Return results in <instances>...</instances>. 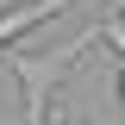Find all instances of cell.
I'll return each mask as SVG.
<instances>
[{"label": "cell", "mask_w": 125, "mask_h": 125, "mask_svg": "<svg viewBox=\"0 0 125 125\" xmlns=\"http://www.w3.org/2000/svg\"><path fill=\"white\" fill-rule=\"evenodd\" d=\"M100 44V25H88L75 38V44H62V50H44V56H31V50H0V62H6V75L25 88V125H44V106H50V88L56 81H69V69H75L81 50Z\"/></svg>", "instance_id": "obj_1"}, {"label": "cell", "mask_w": 125, "mask_h": 125, "mask_svg": "<svg viewBox=\"0 0 125 125\" xmlns=\"http://www.w3.org/2000/svg\"><path fill=\"white\" fill-rule=\"evenodd\" d=\"M62 6H75V0H25V6H13V13H0V50L13 44L19 31H31V25H44L50 13H62Z\"/></svg>", "instance_id": "obj_2"}, {"label": "cell", "mask_w": 125, "mask_h": 125, "mask_svg": "<svg viewBox=\"0 0 125 125\" xmlns=\"http://www.w3.org/2000/svg\"><path fill=\"white\" fill-rule=\"evenodd\" d=\"M113 81H119V100H125V56L113 62Z\"/></svg>", "instance_id": "obj_3"}, {"label": "cell", "mask_w": 125, "mask_h": 125, "mask_svg": "<svg viewBox=\"0 0 125 125\" xmlns=\"http://www.w3.org/2000/svg\"><path fill=\"white\" fill-rule=\"evenodd\" d=\"M106 13H119V19H125V0H106Z\"/></svg>", "instance_id": "obj_4"}]
</instances>
